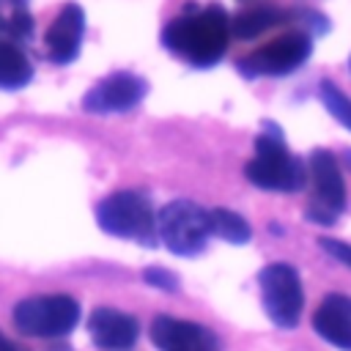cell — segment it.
<instances>
[{
  "label": "cell",
  "instance_id": "cell-19",
  "mask_svg": "<svg viewBox=\"0 0 351 351\" xmlns=\"http://www.w3.org/2000/svg\"><path fill=\"white\" fill-rule=\"evenodd\" d=\"M143 280L154 288H162V291H178V277L167 269H159V266H148L143 271Z\"/></svg>",
  "mask_w": 351,
  "mask_h": 351
},
{
  "label": "cell",
  "instance_id": "cell-22",
  "mask_svg": "<svg viewBox=\"0 0 351 351\" xmlns=\"http://www.w3.org/2000/svg\"><path fill=\"white\" fill-rule=\"evenodd\" d=\"M346 162H348V167H351V151H346Z\"/></svg>",
  "mask_w": 351,
  "mask_h": 351
},
{
  "label": "cell",
  "instance_id": "cell-20",
  "mask_svg": "<svg viewBox=\"0 0 351 351\" xmlns=\"http://www.w3.org/2000/svg\"><path fill=\"white\" fill-rule=\"evenodd\" d=\"M321 241V247L332 255V258H337L340 263H346L348 269H351V244L348 241H340V239H318Z\"/></svg>",
  "mask_w": 351,
  "mask_h": 351
},
{
  "label": "cell",
  "instance_id": "cell-23",
  "mask_svg": "<svg viewBox=\"0 0 351 351\" xmlns=\"http://www.w3.org/2000/svg\"><path fill=\"white\" fill-rule=\"evenodd\" d=\"M348 63H351V60H348Z\"/></svg>",
  "mask_w": 351,
  "mask_h": 351
},
{
  "label": "cell",
  "instance_id": "cell-3",
  "mask_svg": "<svg viewBox=\"0 0 351 351\" xmlns=\"http://www.w3.org/2000/svg\"><path fill=\"white\" fill-rule=\"evenodd\" d=\"M96 222L104 233L118 239H132L145 247L156 244V217L145 195L140 192H115L96 206Z\"/></svg>",
  "mask_w": 351,
  "mask_h": 351
},
{
  "label": "cell",
  "instance_id": "cell-2",
  "mask_svg": "<svg viewBox=\"0 0 351 351\" xmlns=\"http://www.w3.org/2000/svg\"><path fill=\"white\" fill-rule=\"evenodd\" d=\"M244 173L255 186L271 192H296L307 181L302 159L288 151L280 129L271 121L263 123V132L255 140V156L247 162Z\"/></svg>",
  "mask_w": 351,
  "mask_h": 351
},
{
  "label": "cell",
  "instance_id": "cell-16",
  "mask_svg": "<svg viewBox=\"0 0 351 351\" xmlns=\"http://www.w3.org/2000/svg\"><path fill=\"white\" fill-rule=\"evenodd\" d=\"M282 19H288V14H282V11H277V8H269V5H266V8H252V11L239 14V16L230 22V33L239 36V38H255V36H261L263 30L280 25Z\"/></svg>",
  "mask_w": 351,
  "mask_h": 351
},
{
  "label": "cell",
  "instance_id": "cell-21",
  "mask_svg": "<svg viewBox=\"0 0 351 351\" xmlns=\"http://www.w3.org/2000/svg\"><path fill=\"white\" fill-rule=\"evenodd\" d=\"M0 351H16V346H14L3 332H0Z\"/></svg>",
  "mask_w": 351,
  "mask_h": 351
},
{
  "label": "cell",
  "instance_id": "cell-8",
  "mask_svg": "<svg viewBox=\"0 0 351 351\" xmlns=\"http://www.w3.org/2000/svg\"><path fill=\"white\" fill-rule=\"evenodd\" d=\"M310 173L315 184V200L307 208V219L318 225H332L337 214L346 208V184L340 176V165L335 154L318 148L310 154Z\"/></svg>",
  "mask_w": 351,
  "mask_h": 351
},
{
  "label": "cell",
  "instance_id": "cell-9",
  "mask_svg": "<svg viewBox=\"0 0 351 351\" xmlns=\"http://www.w3.org/2000/svg\"><path fill=\"white\" fill-rule=\"evenodd\" d=\"M145 90L148 85L143 77L132 71H115L85 93L82 107L88 112H126L143 101Z\"/></svg>",
  "mask_w": 351,
  "mask_h": 351
},
{
  "label": "cell",
  "instance_id": "cell-4",
  "mask_svg": "<svg viewBox=\"0 0 351 351\" xmlns=\"http://www.w3.org/2000/svg\"><path fill=\"white\" fill-rule=\"evenodd\" d=\"M156 233L176 255H197L206 250L211 225L208 211L192 200H170L156 214Z\"/></svg>",
  "mask_w": 351,
  "mask_h": 351
},
{
  "label": "cell",
  "instance_id": "cell-13",
  "mask_svg": "<svg viewBox=\"0 0 351 351\" xmlns=\"http://www.w3.org/2000/svg\"><path fill=\"white\" fill-rule=\"evenodd\" d=\"M313 329L329 346L351 351V296L343 293L324 296L313 315Z\"/></svg>",
  "mask_w": 351,
  "mask_h": 351
},
{
  "label": "cell",
  "instance_id": "cell-14",
  "mask_svg": "<svg viewBox=\"0 0 351 351\" xmlns=\"http://www.w3.org/2000/svg\"><path fill=\"white\" fill-rule=\"evenodd\" d=\"M30 77H33V66L25 58V52L11 41H0V88L3 90L25 88Z\"/></svg>",
  "mask_w": 351,
  "mask_h": 351
},
{
  "label": "cell",
  "instance_id": "cell-1",
  "mask_svg": "<svg viewBox=\"0 0 351 351\" xmlns=\"http://www.w3.org/2000/svg\"><path fill=\"white\" fill-rule=\"evenodd\" d=\"M230 36L228 14L219 5H206L200 11L189 8L184 16H176L162 30V44L184 58L192 66H211L222 58Z\"/></svg>",
  "mask_w": 351,
  "mask_h": 351
},
{
  "label": "cell",
  "instance_id": "cell-10",
  "mask_svg": "<svg viewBox=\"0 0 351 351\" xmlns=\"http://www.w3.org/2000/svg\"><path fill=\"white\" fill-rule=\"evenodd\" d=\"M151 340L159 351H219V343L211 329L170 315L154 318Z\"/></svg>",
  "mask_w": 351,
  "mask_h": 351
},
{
  "label": "cell",
  "instance_id": "cell-7",
  "mask_svg": "<svg viewBox=\"0 0 351 351\" xmlns=\"http://www.w3.org/2000/svg\"><path fill=\"white\" fill-rule=\"evenodd\" d=\"M313 52L310 36L291 30L280 38H274L271 44H266L263 49H255L252 55H247L244 60H239V71L247 77H280V74H291L296 71Z\"/></svg>",
  "mask_w": 351,
  "mask_h": 351
},
{
  "label": "cell",
  "instance_id": "cell-6",
  "mask_svg": "<svg viewBox=\"0 0 351 351\" xmlns=\"http://www.w3.org/2000/svg\"><path fill=\"white\" fill-rule=\"evenodd\" d=\"M258 282H261L263 310L271 318V324H277L280 329H293L302 318V304H304L302 280L296 269L288 263H269L258 274Z\"/></svg>",
  "mask_w": 351,
  "mask_h": 351
},
{
  "label": "cell",
  "instance_id": "cell-17",
  "mask_svg": "<svg viewBox=\"0 0 351 351\" xmlns=\"http://www.w3.org/2000/svg\"><path fill=\"white\" fill-rule=\"evenodd\" d=\"M318 96H321L324 107L329 110V115L337 118V121L351 132V99H348L335 82H329V80H324V82L318 85Z\"/></svg>",
  "mask_w": 351,
  "mask_h": 351
},
{
  "label": "cell",
  "instance_id": "cell-18",
  "mask_svg": "<svg viewBox=\"0 0 351 351\" xmlns=\"http://www.w3.org/2000/svg\"><path fill=\"white\" fill-rule=\"evenodd\" d=\"M0 30H8V33H14V36H19V38L30 36V33H33V19H30L27 8L19 5V8H14L11 14H5V11H3V0H0Z\"/></svg>",
  "mask_w": 351,
  "mask_h": 351
},
{
  "label": "cell",
  "instance_id": "cell-11",
  "mask_svg": "<svg viewBox=\"0 0 351 351\" xmlns=\"http://www.w3.org/2000/svg\"><path fill=\"white\" fill-rule=\"evenodd\" d=\"M82 33H85V14L77 3H66L60 8V14L55 16V22L49 25L44 44H47V55L52 63H71L80 55V44H82Z\"/></svg>",
  "mask_w": 351,
  "mask_h": 351
},
{
  "label": "cell",
  "instance_id": "cell-15",
  "mask_svg": "<svg viewBox=\"0 0 351 351\" xmlns=\"http://www.w3.org/2000/svg\"><path fill=\"white\" fill-rule=\"evenodd\" d=\"M208 225H211V233L219 236L228 244H247L250 236H252L250 222L241 214L230 211V208H214V211H208Z\"/></svg>",
  "mask_w": 351,
  "mask_h": 351
},
{
  "label": "cell",
  "instance_id": "cell-5",
  "mask_svg": "<svg viewBox=\"0 0 351 351\" xmlns=\"http://www.w3.org/2000/svg\"><path fill=\"white\" fill-rule=\"evenodd\" d=\"M80 321V304L66 293L33 296L14 307V324L22 335L60 337L69 335Z\"/></svg>",
  "mask_w": 351,
  "mask_h": 351
},
{
  "label": "cell",
  "instance_id": "cell-12",
  "mask_svg": "<svg viewBox=\"0 0 351 351\" xmlns=\"http://www.w3.org/2000/svg\"><path fill=\"white\" fill-rule=\"evenodd\" d=\"M88 332L93 337V343L104 351H126L134 346L140 326L137 318L112 307H96L88 318Z\"/></svg>",
  "mask_w": 351,
  "mask_h": 351
}]
</instances>
